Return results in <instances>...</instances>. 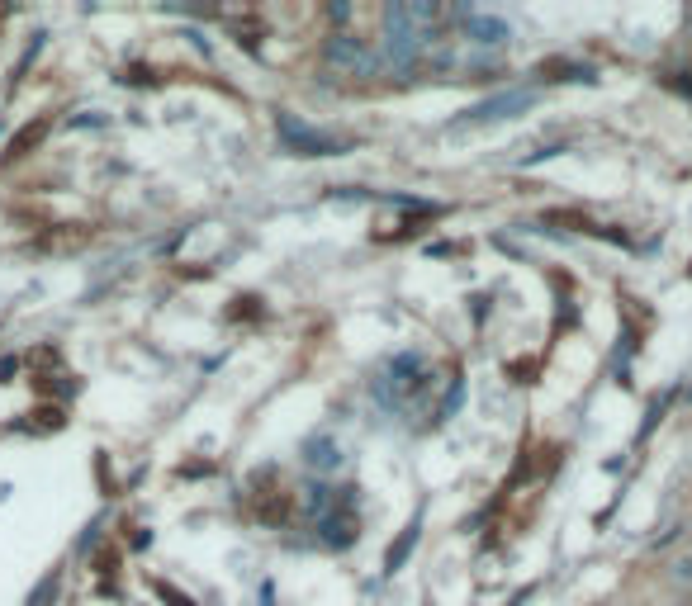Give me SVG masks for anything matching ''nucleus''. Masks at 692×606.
<instances>
[{
	"label": "nucleus",
	"instance_id": "obj_4",
	"mask_svg": "<svg viewBox=\"0 0 692 606\" xmlns=\"http://www.w3.org/2000/svg\"><path fill=\"white\" fill-rule=\"evenodd\" d=\"M536 105V90H503V95H489L470 105L465 114L456 119V128H470V124H498V119H512V114H527Z\"/></svg>",
	"mask_w": 692,
	"mask_h": 606
},
{
	"label": "nucleus",
	"instance_id": "obj_8",
	"mask_svg": "<svg viewBox=\"0 0 692 606\" xmlns=\"http://www.w3.org/2000/svg\"><path fill=\"white\" fill-rule=\"evenodd\" d=\"M465 34L474 38V43H479V48H498V43H508V24H503V19H493V15H470L465 19Z\"/></svg>",
	"mask_w": 692,
	"mask_h": 606
},
{
	"label": "nucleus",
	"instance_id": "obj_10",
	"mask_svg": "<svg viewBox=\"0 0 692 606\" xmlns=\"http://www.w3.org/2000/svg\"><path fill=\"white\" fill-rule=\"evenodd\" d=\"M328 19H332V24H346V19H351V5H337V0H332V5H328Z\"/></svg>",
	"mask_w": 692,
	"mask_h": 606
},
{
	"label": "nucleus",
	"instance_id": "obj_12",
	"mask_svg": "<svg viewBox=\"0 0 692 606\" xmlns=\"http://www.w3.org/2000/svg\"><path fill=\"white\" fill-rule=\"evenodd\" d=\"M48 597H53V578H48V583L38 588V597H29V606H43V602H48Z\"/></svg>",
	"mask_w": 692,
	"mask_h": 606
},
{
	"label": "nucleus",
	"instance_id": "obj_3",
	"mask_svg": "<svg viewBox=\"0 0 692 606\" xmlns=\"http://www.w3.org/2000/svg\"><path fill=\"white\" fill-rule=\"evenodd\" d=\"M323 62L342 67V72H356V76H375L384 67V53H375V48L356 34H332L328 43H323Z\"/></svg>",
	"mask_w": 692,
	"mask_h": 606
},
{
	"label": "nucleus",
	"instance_id": "obj_9",
	"mask_svg": "<svg viewBox=\"0 0 692 606\" xmlns=\"http://www.w3.org/2000/svg\"><path fill=\"white\" fill-rule=\"evenodd\" d=\"M413 540H418V521H413V526H408V531L399 535V545H394V550H389V569L384 573H399V564H403V554L413 550Z\"/></svg>",
	"mask_w": 692,
	"mask_h": 606
},
{
	"label": "nucleus",
	"instance_id": "obj_6",
	"mask_svg": "<svg viewBox=\"0 0 692 606\" xmlns=\"http://www.w3.org/2000/svg\"><path fill=\"white\" fill-rule=\"evenodd\" d=\"M318 531H323V545H332V550H351V545H356V498L346 502L342 512H328V517L318 521Z\"/></svg>",
	"mask_w": 692,
	"mask_h": 606
},
{
	"label": "nucleus",
	"instance_id": "obj_1",
	"mask_svg": "<svg viewBox=\"0 0 692 606\" xmlns=\"http://www.w3.org/2000/svg\"><path fill=\"white\" fill-rule=\"evenodd\" d=\"M422 389H427V365H422V356H413V351L394 356L389 370L375 379V398H380L384 408H399V403H408V398Z\"/></svg>",
	"mask_w": 692,
	"mask_h": 606
},
{
	"label": "nucleus",
	"instance_id": "obj_11",
	"mask_svg": "<svg viewBox=\"0 0 692 606\" xmlns=\"http://www.w3.org/2000/svg\"><path fill=\"white\" fill-rule=\"evenodd\" d=\"M674 578H678V583H692V554L674 564Z\"/></svg>",
	"mask_w": 692,
	"mask_h": 606
},
{
	"label": "nucleus",
	"instance_id": "obj_5",
	"mask_svg": "<svg viewBox=\"0 0 692 606\" xmlns=\"http://www.w3.org/2000/svg\"><path fill=\"white\" fill-rule=\"evenodd\" d=\"M422 43H427L422 29H413V24H389V34H384V62H394L399 72H408L418 62Z\"/></svg>",
	"mask_w": 692,
	"mask_h": 606
},
{
	"label": "nucleus",
	"instance_id": "obj_7",
	"mask_svg": "<svg viewBox=\"0 0 692 606\" xmlns=\"http://www.w3.org/2000/svg\"><path fill=\"white\" fill-rule=\"evenodd\" d=\"M299 455H304V464H309L313 474H332V469H337V464H342V446H337V441H332L328 431H318V436H309V441H304V450H299Z\"/></svg>",
	"mask_w": 692,
	"mask_h": 606
},
{
	"label": "nucleus",
	"instance_id": "obj_2",
	"mask_svg": "<svg viewBox=\"0 0 692 606\" xmlns=\"http://www.w3.org/2000/svg\"><path fill=\"white\" fill-rule=\"evenodd\" d=\"M275 128H280V143L290 147V152H299V157H342V152H351V138H332V133H318V128H309L304 119H294V114H275Z\"/></svg>",
	"mask_w": 692,
	"mask_h": 606
}]
</instances>
